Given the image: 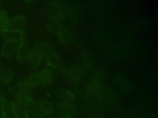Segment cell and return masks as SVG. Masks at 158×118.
<instances>
[{
    "instance_id": "1",
    "label": "cell",
    "mask_w": 158,
    "mask_h": 118,
    "mask_svg": "<svg viewBox=\"0 0 158 118\" xmlns=\"http://www.w3.org/2000/svg\"><path fill=\"white\" fill-rule=\"evenodd\" d=\"M63 77L72 84H78L80 81L81 71L80 69L73 67L72 68H64L60 70Z\"/></svg>"
},
{
    "instance_id": "2",
    "label": "cell",
    "mask_w": 158,
    "mask_h": 118,
    "mask_svg": "<svg viewBox=\"0 0 158 118\" xmlns=\"http://www.w3.org/2000/svg\"><path fill=\"white\" fill-rule=\"evenodd\" d=\"M38 108V118H46L50 116L54 111L52 103L47 100H42L37 104Z\"/></svg>"
},
{
    "instance_id": "3",
    "label": "cell",
    "mask_w": 158,
    "mask_h": 118,
    "mask_svg": "<svg viewBox=\"0 0 158 118\" xmlns=\"http://www.w3.org/2000/svg\"><path fill=\"white\" fill-rule=\"evenodd\" d=\"M31 51L30 47L27 43L24 42L20 43L16 51L17 61L20 63H23L28 61Z\"/></svg>"
},
{
    "instance_id": "4",
    "label": "cell",
    "mask_w": 158,
    "mask_h": 118,
    "mask_svg": "<svg viewBox=\"0 0 158 118\" xmlns=\"http://www.w3.org/2000/svg\"><path fill=\"white\" fill-rule=\"evenodd\" d=\"M43 57L40 44H36L33 49L31 51L28 61L31 67L35 68L40 64Z\"/></svg>"
},
{
    "instance_id": "5",
    "label": "cell",
    "mask_w": 158,
    "mask_h": 118,
    "mask_svg": "<svg viewBox=\"0 0 158 118\" xmlns=\"http://www.w3.org/2000/svg\"><path fill=\"white\" fill-rule=\"evenodd\" d=\"M19 42L6 41L2 46L1 55L4 58H10L17 51L19 45Z\"/></svg>"
},
{
    "instance_id": "6",
    "label": "cell",
    "mask_w": 158,
    "mask_h": 118,
    "mask_svg": "<svg viewBox=\"0 0 158 118\" xmlns=\"http://www.w3.org/2000/svg\"><path fill=\"white\" fill-rule=\"evenodd\" d=\"M1 34L2 37L5 39L6 41L20 42L23 39L24 37L23 32L9 29L1 30Z\"/></svg>"
},
{
    "instance_id": "7",
    "label": "cell",
    "mask_w": 158,
    "mask_h": 118,
    "mask_svg": "<svg viewBox=\"0 0 158 118\" xmlns=\"http://www.w3.org/2000/svg\"><path fill=\"white\" fill-rule=\"evenodd\" d=\"M40 84L47 85L50 84L53 79V73L49 68H44L36 73Z\"/></svg>"
},
{
    "instance_id": "8",
    "label": "cell",
    "mask_w": 158,
    "mask_h": 118,
    "mask_svg": "<svg viewBox=\"0 0 158 118\" xmlns=\"http://www.w3.org/2000/svg\"><path fill=\"white\" fill-rule=\"evenodd\" d=\"M75 109L72 103H61L59 106V115L65 118H73Z\"/></svg>"
},
{
    "instance_id": "9",
    "label": "cell",
    "mask_w": 158,
    "mask_h": 118,
    "mask_svg": "<svg viewBox=\"0 0 158 118\" xmlns=\"http://www.w3.org/2000/svg\"><path fill=\"white\" fill-rule=\"evenodd\" d=\"M57 95L59 100L61 101V103H72L74 101L75 95L71 91L66 88H62L59 89L57 91Z\"/></svg>"
},
{
    "instance_id": "10",
    "label": "cell",
    "mask_w": 158,
    "mask_h": 118,
    "mask_svg": "<svg viewBox=\"0 0 158 118\" xmlns=\"http://www.w3.org/2000/svg\"><path fill=\"white\" fill-rule=\"evenodd\" d=\"M1 109L2 114L5 118H17L13 103L4 101Z\"/></svg>"
},
{
    "instance_id": "11",
    "label": "cell",
    "mask_w": 158,
    "mask_h": 118,
    "mask_svg": "<svg viewBox=\"0 0 158 118\" xmlns=\"http://www.w3.org/2000/svg\"><path fill=\"white\" fill-rule=\"evenodd\" d=\"M25 27V18L22 16L15 17L10 20L9 30L22 31Z\"/></svg>"
},
{
    "instance_id": "12",
    "label": "cell",
    "mask_w": 158,
    "mask_h": 118,
    "mask_svg": "<svg viewBox=\"0 0 158 118\" xmlns=\"http://www.w3.org/2000/svg\"><path fill=\"white\" fill-rule=\"evenodd\" d=\"M59 40L64 45H70L73 40L70 32L65 28L63 27L57 34Z\"/></svg>"
},
{
    "instance_id": "13",
    "label": "cell",
    "mask_w": 158,
    "mask_h": 118,
    "mask_svg": "<svg viewBox=\"0 0 158 118\" xmlns=\"http://www.w3.org/2000/svg\"><path fill=\"white\" fill-rule=\"evenodd\" d=\"M32 102L33 100L30 96H28L24 94L19 93L15 98V104L23 110H25V109Z\"/></svg>"
},
{
    "instance_id": "14",
    "label": "cell",
    "mask_w": 158,
    "mask_h": 118,
    "mask_svg": "<svg viewBox=\"0 0 158 118\" xmlns=\"http://www.w3.org/2000/svg\"><path fill=\"white\" fill-rule=\"evenodd\" d=\"M46 27L49 31L57 34L64 26L62 23V20L50 18L46 24Z\"/></svg>"
},
{
    "instance_id": "15",
    "label": "cell",
    "mask_w": 158,
    "mask_h": 118,
    "mask_svg": "<svg viewBox=\"0 0 158 118\" xmlns=\"http://www.w3.org/2000/svg\"><path fill=\"white\" fill-rule=\"evenodd\" d=\"M25 118H38V108L36 103L32 102L24 110Z\"/></svg>"
},
{
    "instance_id": "16",
    "label": "cell",
    "mask_w": 158,
    "mask_h": 118,
    "mask_svg": "<svg viewBox=\"0 0 158 118\" xmlns=\"http://www.w3.org/2000/svg\"><path fill=\"white\" fill-rule=\"evenodd\" d=\"M46 62L48 66L51 68H58L61 66L62 61L60 58L56 54L54 53L46 58Z\"/></svg>"
},
{
    "instance_id": "17",
    "label": "cell",
    "mask_w": 158,
    "mask_h": 118,
    "mask_svg": "<svg viewBox=\"0 0 158 118\" xmlns=\"http://www.w3.org/2000/svg\"><path fill=\"white\" fill-rule=\"evenodd\" d=\"M14 78V73L10 69H4L0 71V82L2 83H9Z\"/></svg>"
},
{
    "instance_id": "18",
    "label": "cell",
    "mask_w": 158,
    "mask_h": 118,
    "mask_svg": "<svg viewBox=\"0 0 158 118\" xmlns=\"http://www.w3.org/2000/svg\"><path fill=\"white\" fill-rule=\"evenodd\" d=\"M10 23V20L7 14L4 10L0 11V28L2 30L9 29Z\"/></svg>"
},
{
    "instance_id": "19",
    "label": "cell",
    "mask_w": 158,
    "mask_h": 118,
    "mask_svg": "<svg viewBox=\"0 0 158 118\" xmlns=\"http://www.w3.org/2000/svg\"><path fill=\"white\" fill-rule=\"evenodd\" d=\"M18 90L20 94L26 95L30 89H31V85L28 81V78H25L21 81H20L18 84Z\"/></svg>"
},
{
    "instance_id": "20",
    "label": "cell",
    "mask_w": 158,
    "mask_h": 118,
    "mask_svg": "<svg viewBox=\"0 0 158 118\" xmlns=\"http://www.w3.org/2000/svg\"><path fill=\"white\" fill-rule=\"evenodd\" d=\"M99 88V84L95 80L93 79L89 81L85 87V91L87 94L94 93Z\"/></svg>"
},
{
    "instance_id": "21",
    "label": "cell",
    "mask_w": 158,
    "mask_h": 118,
    "mask_svg": "<svg viewBox=\"0 0 158 118\" xmlns=\"http://www.w3.org/2000/svg\"><path fill=\"white\" fill-rule=\"evenodd\" d=\"M41 49L43 56H44L46 58L54 53V49L52 45L48 42H43L40 44Z\"/></svg>"
},
{
    "instance_id": "22",
    "label": "cell",
    "mask_w": 158,
    "mask_h": 118,
    "mask_svg": "<svg viewBox=\"0 0 158 118\" xmlns=\"http://www.w3.org/2000/svg\"><path fill=\"white\" fill-rule=\"evenodd\" d=\"M28 81L30 82V84L31 85V88H35L36 87H38L40 84L36 74V73H33L32 74H31L28 77Z\"/></svg>"
},
{
    "instance_id": "23",
    "label": "cell",
    "mask_w": 158,
    "mask_h": 118,
    "mask_svg": "<svg viewBox=\"0 0 158 118\" xmlns=\"http://www.w3.org/2000/svg\"><path fill=\"white\" fill-rule=\"evenodd\" d=\"M4 100L3 98L1 96V95L0 94V108H2V106L3 104H4Z\"/></svg>"
},
{
    "instance_id": "24",
    "label": "cell",
    "mask_w": 158,
    "mask_h": 118,
    "mask_svg": "<svg viewBox=\"0 0 158 118\" xmlns=\"http://www.w3.org/2000/svg\"><path fill=\"white\" fill-rule=\"evenodd\" d=\"M56 118H65V117H63V116H60V115H58L57 117H56Z\"/></svg>"
},
{
    "instance_id": "25",
    "label": "cell",
    "mask_w": 158,
    "mask_h": 118,
    "mask_svg": "<svg viewBox=\"0 0 158 118\" xmlns=\"http://www.w3.org/2000/svg\"><path fill=\"white\" fill-rule=\"evenodd\" d=\"M0 118H5L4 117V116L2 115V114L1 113V114H0Z\"/></svg>"
},
{
    "instance_id": "26",
    "label": "cell",
    "mask_w": 158,
    "mask_h": 118,
    "mask_svg": "<svg viewBox=\"0 0 158 118\" xmlns=\"http://www.w3.org/2000/svg\"><path fill=\"white\" fill-rule=\"evenodd\" d=\"M0 9H1V6H0Z\"/></svg>"
}]
</instances>
